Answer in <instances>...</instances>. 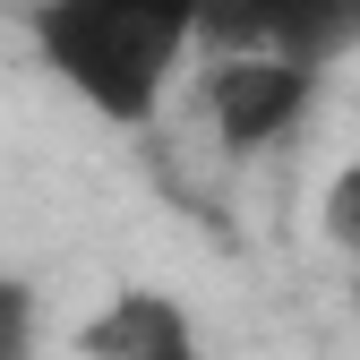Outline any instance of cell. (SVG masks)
I'll use <instances>...</instances> for the list:
<instances>
[{
	"label": "cell",
	"instance_id": "obj_1",
	"mask_svg": "<svg viewBox=\"0 0 360 360\" xmlns=\"http://www.w3.org/2000/svg\"><path fill=\"white\" fill-rule=\"evenodd\" d=\"M26 26L43 69L112 129H146L189 52H206V0H34Z\"/></svg>",
	"mask_w": 360,
	"mask_h": 360
},
{
	"label": "cell",
	"instance_id": "obj_5",
	"mask_svg": "<svg viewBox=\"0 0 360 360\" xmlns=\"http://www.w3.org/2000/svg\"><path fill=\"white\" fill-rule=\"evenodd\" d=\"M34 335H43V300L26 275H0V360H34Z\"/></svg>",
	"mask_w": 360,
	"mask_h": 360
},
{
	"label": "cell",
	"instance_id": "obj_2",
	"mask_svg": "<svg viewBox=\"0 0 360 360\" xmlns=\"http://www.w3.org/2000/svg\"><path fill=\"white\" fill-rule=\"evenodd\" d=\"M309 95H318V69L283 60V52H214L206 69V129L223 138V155H266L283 146Z\"/></svg>",
	"mask_w": 360,
	"mask_h": 360
},
{
	"label": "cell",
	"instance_id": "obj_4",
	"mask_svg": "<svg viewBox=\"0 0 360 360\" xmlns=\"http://www.w3.org/2000/svg\"><path fill=\"white\" fill-rule=\"evenodd\" d=\"M77 352H86V360H206L189 300H172V292H155V283L112 292L95 318H86Z\"/></svg>",
	"mask_w": 360,
	"mask_h": 360
},
{
	"label": "cell",
	"instance_id": "obj_3",
	"mask_svg": "<svg viewBox=\"0 0 360 360\" xmlns=\"http://www.w3.org/2000/svg\"><path fill=\"white\" fill-rule=\"evenodd\" d=\"M206 52H283L326 69L360 52V0H206Z\"/></svg>",
	"mask_w": 360,
	"mask_h": 360
},
{
	"label": "cell",
	"instance_id": "obj_6",
	"mask_svg": "<svg viewBox=\"0 0 360 360\" xmlns=\"http://www.w3.org/2000/svg\"><path fill=\"white\" fill-rule=\"evenodd\" d=\"M318 223H326V240H335V249H352V257H360V155H352V163L326 180V206H318Z\"/></svg>",
	"mask_w": 360,
	"mask_h": 360
}]
</instances>
